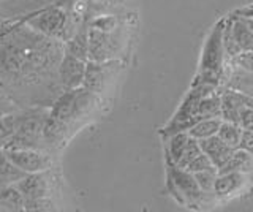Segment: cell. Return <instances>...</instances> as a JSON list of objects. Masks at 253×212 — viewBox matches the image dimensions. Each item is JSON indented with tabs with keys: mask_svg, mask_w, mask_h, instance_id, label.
I'll list each match as a JSON object with an SVG mask.
<instances>
[{
	"mask_svg": "<svg viewBox=\"0 0 253 212\" xmlns=\"http://www.w3.org/2000/svg\"><path fill=\"white\" fill-rule=\"evenodd\" d=\"M239 147L244 149V151H247L253 157V130H244L242 128Z\"/></svg>",
	"mask_w": 253,
	"mask_h": 212,
	"instance_id": "cell-29",
	"label": "cell"
},
{
	"mask_svg": "<svg viewBox=\"0 0 253 212\" xmlns=\"http://www.w3.org/2000/svg\"><path fill=\"white\" fill-rule=\"evenodd\" d=\"M223 48L229 57H239L241 54L253 52V30L244 18L231 14L226 16L223 29Z\"/></svg>",
	"mask_w": 253,
	"mask_h": 212,
	"instance_id": "cell-5",
	"label": "cell"
},
{
	"mask_svg": "<svg viewBox=\"0 0 253 212\" xmlns=\"http://www.w3.org/2000/svg\"><path fill=\"white\" fill-rule=\"evenodd\" d=\"M24 201L26 200L16 188V185L0 187V208H2V211H22Z\"/></svg>",
	"mask_w": 253,
	"mask_h": 212,
	"instance_id": "cell-18",
	"label": "cell"
},
{
	"mask_svg": "<svg viewBox=\"0 0 253 212\" xmlns=\"http://www.w3.org/2000/svg\"><path fill=\"white\" fill-rule=\"evenodd\" d=\"M234 14H237V16H241V18H253V3L245 5L242 8L236 10Z\"/></svg>",
	"mask_w": 253,
	"mask_h": 212,
	"instance_id": "cell-31",
	"label": "cell"
},
{
	"mask_svg": "<svg viewBox=\"0 0 253 212\" xmlns=\"http://www.w3.org/2000/svg\"><path fill=\"white\" fill-rule=\"evenodd\" d=\"M95 95L97 93L85 90L84 87L65 90L52 105L49 119L63 124L67 127L71 121L78 119L79 116H83L90 108L95 100Z\"/></svg>",
	"mask_w": 253,
	"mask_h": 212,
	"instance_id": "cell-4",
	"label": "cell"
},
{
	"mask_svg": "<svg viewBox=\"0 0 253 212\" xmlns=\"http://www.w3.org/2000/svg\"><path fill=\"white\" fill-rule=\"evenodd\" d=\"M165 162H166V190H168V193L180 206L185 208L201 206L204 203V195L196 182L193 172H190L184 168H179L168 157H165Z\"/></svg>",
	"mask_w": 253,
	"mask_h": 212,
	"instance_id": "cell-2",
	"label": "cell"
},
{
	"mask_svg": "<svg viewBox=\"0 0 253 212\" xmlns=\"http://www.w3.org/2000/svg\"><path fill=\"white\" fill-rule=\"evenodd\" d=\"M5 157L24 172L47 171L52 167L51 155L40 152L37 149H5Z\"/></svg>",
	"mask_w": 253,
	"mask_h": 212,
	"instance_id": "cell-7",
	"label": "cell"
},
{
	"mask_svg": "<svg viewBox=\"0 0 253 212\" xmlns=\"http://www.w3.org/2000/svg\"><path fill=\"white\" fill-rule=\"evenodd\" d=\"M239 125L244 130H253V106L244 105L239 111Z\"/></svg>",
	"mask_w": 253,
	"mask_h": 212,
	"instance_id": "cell-28",
	"label": "cell"
},
{
	"mask_svg": "<svg viewBox=\"0 0 253 212\" xmlns=\"http://www.w3.org/2000/svg\"><path fill=\"white\" fill-rule=\"evenodd\" d=\"M200 116L203 119L209 117H221V100L220 93H215V90L204 95L200 101Z\"/></svg>",
	"mask_w": 253,
	"mask_h": 212,
	"instance_id": "cell-22",
	"label": "cell"
},
{
	"mask_svg": "<svg viewBox=\"0 0 253 212\" xmlns=\"http://www.w3.org/2000/svg\"><path fill=\"white\" fill-rule=\"evenodd\" d=\"M229 171H239L249 174V172L253 171V157L241 147L234 149L228 162L217 170V172H229Z\"/></svg>",
	"mask_w": 253,
	"mask_h": 212,
	"instance_id": "cell-15",
	"label": "cell"
},
{
	"mask_svg": "<svg viewBox=\"0 0 253 212\" xmlns=\"http://www.w3.org/2000/svg\"><path fill=\"white\" fill-rule=\"evenodd\" d=\"M218 138L226 143L231 149H237L241 143V135H242V127L239 124L234 122H228V121H221V125L217 131Z\"/></svg>",
	"mask_w": 253,
	"mask_h": 212,
	"instance_id": "cell-21",
	"label": "cell"
},
{
	"mask_svg": "<svg viewBox=\"0 0 253 212\" xmlns=\"http://www.w3.org/2000/svg\"><path fill=\"white\" fill-rule=\"evenodd\" d=\"M245 19V22H247V26L253 30V18H244Z\"/></svg>",
	"mask_w": 253,
	"mask_h": 212,
	"instance_id": "cell-32",
	"label": "cell"
},
{
	"mask_svg": "<svg viewBox=\"0 0 253 212\" xmlns=\"http://www.w3.org/2000/svg\"><path fill=\"white\" fill-rule=\"evenodd\" d=\"M109 64L106 62H93V60H87L85 64V73H84V80L83 85L85 90L98 93L103 92V89L106 87L108 84V76H109Z\"/></svg>",
	"mask_w": 253,
	"mask_h": 212,
	"instance_id": "cell-11",
	"label": "cell"
},
{
	"mask_svg": "<svg viewBox=\"0 0 253 212\" xmlns=\"http://www.w3.org/2000/svg\"><path fill=\"white\" fill-rule=\"evenodd\" d=\"M0 211H2V208H0Z\"/></svg>",
	"mask_w": 253,
	"mask_h": 212,
	"instance_id": "cell-33",
	"label": "cell"
},
{
	"mask_svg": "<svg viewBox=\"0 0 253 212\" xmlns=\"http://www.w3.org/2000/svg\"><path fill=\"white\" fill-rule=\"evenodd\" d=\"M185 170L187 171H190V172H198V171H204V170H217L215 167L212 165V162H211V159L208 155H206L203 151L198 154L195 159L190 162L187 167H185Z\"/></svg>",
	"mask_w": 253,
	"mask_h": 212,
	"instance_id": "cell-25",
	"label": "cell"
},
{
	"mask_svg": "<svg viewBox=\"0 0 253 212\" xmlns=\"http://www.w3.org/2000/svg\"><path fill=\"white\" fill-rule=\"evenodd\" d=\"M117 26V19L114 16H100L92 22L93 29H98L101 32H113Z\"/></svg>",
	"mask_w": 253,
	"mask_h": 212,
	"instance_id": "cell-27",
	"label": "cell"
},
{
	"mask_svg": "<svg viewBox=\"0 0 253 212\" xmlns=\"http://www.w3.org/2000/svg\"><path fill=\"white\" fill-rule=\"evenodd\" d=\"M27 172L19 170L16 165H13L6 159L5 154H0V187L3 185H14L16 182L26 176Z\"/></svg>",
	"mask_w": 253,
	"mask_h": 212,
	"instance_id": "cell-19",
	"label": "cell"
},
{
	"mask_svg": "<svg viewBox=\"0 0 253 212\" xmlns=\"http://www.w3.org/2000/svg\"><path fill=\"white\" fill-rule=\"evenodd\" d=\"M54 203L47 196L32 198L24 201V211H54Z\"/></svg>",
	"mask_w": 253,
	"mask_h": 212,
	"instance_id": "cell-26",
	"label": "cell"
},
{
	"mask_svg": "<svg viewBox=\"0 0 253 212\" xmlns=\"http://www.w3.org/2000/svg\"><path fill=\"white\" fill-rule=\"evenodd\" d=\"M14 185L22 193L24 200L47 196V192H49V179H47L46 171L29 172V174L24 176L19 182H16Z\"/></svg>",
	"mask_w": 253,
	"mask_h": 212,
	"instance_id": "cell-9",
	"label": "cell"
},
{
	"mask_svg": "<svg viewBox=\"0 0 253 212\" xmlns=\"http://www.w3.org/2000/svg\"><path fill=\"white\" fill-rule=\"evenodd\" d=\"M221 100V119L239 124V111L245 105V93L239 90L226 89L220 93Z\"/></svg>",
	"mask_w": 253,
	"mask_h": 212,
	"instance_id": "cell-14",
	"label": "cell"
},
{
	"mask_svg": "<svg viewBox=\"0 0 253 212\" xmlns=\"http://www.w3.org/2000/svg\"><path fill=\"white\" fill-rule=\"evenodd\" d=\"M24 22L30 29H35L37 32L46 37L59 38L65 30L67 14L59 6H47L44 10L34 11V14H30V16L24 19Z\"/></svg>",
	"mask_w": 253,
	"mask_h": 212,
	"instance_id": "cell-6",
	"label": "cell"
},
{
	"mask_svg": "<svg viewBox=\"0 0 253 212\" xmlns=\"http://www.w3.org/2000/svg\"><path fill=\"white\" fill-rule=\"evenodd\" d=\"M221 117H209V119H201L200 122H196L192 128L188 130V135L193 136L196 139H204L217 135V131L221 125Z\"/></svg>",
	"mask_w": 253,
	"mask_h": 212,
	"instance_id": "cell-20",
	"label": "cell"
},
{
	"mask_svg": "<svg viewBox=\"0 0 253 212\" xmlns=\"http://www.w3.org/2000/svg\"><path fill=\"white\" fill-rule=\"evenodd\" d=\"M113 42L108 32H101L98 29H89V60L106 62L113 54Z\"/></svg>",
	"mask_w": 253,
	"mask_h": 212,
	"instance_id": "cell-13",
	"label": "cell"
},
{
	"mask_svg": "<svg viewBox=\"0 0 253 212\" xmlns=\"http://www.w3.org/2000/svg\"><path fill=\"white\" fill-rule=\"evenodd\" d=\"M200 152H201V147H200V143H198V139L193 138V136H190L188 143H187V146L184 149V152H182L180 159H179V162L176 165H177L179 168H184L185 170L187 165L192 162Z\"/></svg>",
	"mask_w": 253,
	"mask_h": 212,
	"instance_id": "cell-24",
	"label": "cell"
},
{
	"mask_svg": "<svg viewBox=\"0 0 253 212\" xmlns=\"http://www.w3.org/2000/svg\"><path fill=\"white\" fill-rule=\"evenodd\" d=\"M226 16L215 22V26L211 29V32L204 42L201 49V59L198 65L196 76L192 83L218 87L225 73V48H223V29H225Z\"/></svg>",
	"mask_w": 253,
	"mask_h": 212,
	"instance_id": "cell-1",
	"label": "cell"
},
{
	"mask_svg": "<svg viewBox=\"0 0 253 212\" xmlns=\"http://www.w3.org/2000/svg\"><path fill=\"white\" fill-rule=\"evenodd\" d=\"M198 143H200L201 151L209 157L212 165L217 170L223 167L234 151V149H231L226 143H223V141L218 138V135H213V136L204 138V139H198Z\"/></svg>",
	"mask_w": 253,
	"mask_h": 212,
	"instance_id": "cell-12",
	"label": "cell"
},
{
	"mask_svg": "<svg viewBox=\"0 0 253 212\" xmlns=\"http://www.w3.org/2000/svg\"><path fill=\"white\" fill-rule=\"evenodd\" d=\"M14 130L16 128H14V122H13V117L11 116L0 117V138L10 136Z\"/></svg>",
	"mask_w": 253,
	"mask_h": 212,
	"instance_id": "cell-30",
	"label": "cell"
},
{
	"mask_svg": "<svg viewBox=\"0 0 253 212\" xmlns=\"http://www.w3.org/2000/svg\"><path fill=\"white\" fill-rule=\"evenodd\" d=\"M217 90L215 87L211 85H203V84H195L190 85V90L179 105L177 111L169 119V122L160 130V135L163 138L172 135V133L179 131H188L196 122H200L203 117L200 116V101L204 95Z\"/></svg>",
	"mask_w": 253,
	"mask_h": 212,
	"instance_id": "cell-3",
	"label": "cell"
},
{
	"mask_svg": "<svg viewBox=\"0 0 253 212\" xmlns=\"http://www.w3.org/2000/svg\"><path fill=\"white\" fill-rule=\"evenodd\" d=\"M65 52L81 60H89V32L79 30L65 43Z\"/></svg>",
	"mask_w": 253,
	"mask_h": 212,
	"instance_id": "cell-17",
	"label": "cell"
},
{
	"mask_svg": "<svg viewBox=\"0 0 253 212\" xmlns=\"http://www.w3.org/2000/svg\"><path fill=\"white\" fill-rule=\"evenodd\" d=\"M166 141V146H165V155L168 157V159L172 162V163H177L182 152H184V149L188 143L190 139V135L188 131H179V133H172V135L163 138Z\"/></svg>",
	"mask_w": 253,
	"mask_h": 212,
	"instance_id": "cell-16",
	"label": "cell"
},
{
	"mask_svg": "<svg viewBox=\"0 0 253 212\" xmlns=\"http://www.w3.org/2000/svg\"><path fill=\"white\" fill-rule=\"evenodd\" d=\"M87 60H81L71 54L63 52V57L59 64V81L63 90L78 89L83 85Z\"/></svg>",
	"mask_w": 253,
	"mask_h": 212,
	"instance_id": "cell-8",
	"label": "cell"
},
{
	"mask_svg": "<svg viewBox=\"0 0 253 212\" xmlns=\"http://www.w3.org/2000/svg\"><path fill=\"white\" fill-rule=\"evenodd\" d=\"M245 172L229 171V172H217L215 182H213V195L218 198H228L237 192H241L247 184Z\"/></svg>",
	"mask_w": 253,
	"mask_h": 212,
	"instance_id": "cell-10",
	"label": "cell"
},
{
	"mask_svg": "<svg viewBox=\"0 0 253 212\" xmlns=\"http://www.w3.org/2000/svg\"><path fill=\"white\" fill-rule=\"evenodd\" d=\"M193 176L196 179L198 185H200L203 195H213V182H215L217 177V170H204V171H198L193 172Z\"/></svg>",
	"mask_w": 253,
	"mask_h": 212,
	"instance_id": "cell-23",
	"label": "cell"
}]
</instances>
